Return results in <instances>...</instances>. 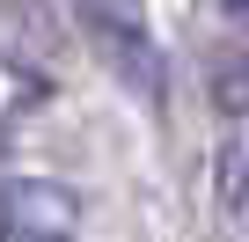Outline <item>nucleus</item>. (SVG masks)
<instances>
[{
    "label": "nucleus",
    "instance_id": "1",
    "mask_svg": "<svg viewBox=\"0 0 249 242\" xmlns=\"http://www.w3.org/2000/svg\"><path fill=\"white\" fill-rule=\"evenodd\" d=\"M73 22L88 37V52L147 103H161V52H154V30H147V8L140 0H73Z\"/></svg>",
    "mask_w": 249,
    "mask_h": 242
},
{
    "label": "nucleus",
    "instance_id": "2",
    "mask_svg": "<svg viewBox=\"0 0 249 242\" xmlns=\"http://www.w3.org/2000/svg\"><path fill=\"white\" fill-rule=\"evenodd\" d=\"M213 103H220L227 117H249V52H227V59L213 66Z\"/></svg>",
    "mask_w": 249,
    "mask_h": 242
},
{
    "label": "nucleus",
    "instance_id": "3",
    "mask_svg": "<svg viewBox=\"0 0 249 242\" xmlns=\"http://www.w3.org/2000/svg\"><path fill=\"white\" fill-rule=\"evenodd\" d=\"M0 242H66L59 227H22V220H0Z\"/></svg>",
    "mask_w": 249,
    "mask_h": 242
},
{
    "label": "nucleus",
    "instance_id": "4",
    "mask_svg": "<svg viewBox=\"0 0 249 242\" xmlns=\"http://www.w3.org/2000/svg\"><path fill=\"white\" fill-rule=\"evenodd\" d=\"M220 15H227V22H242V30H249V0H220Z\"/></svg>",
    "mask_w": 249,
    "mask_h": 242
}]
</instances>
